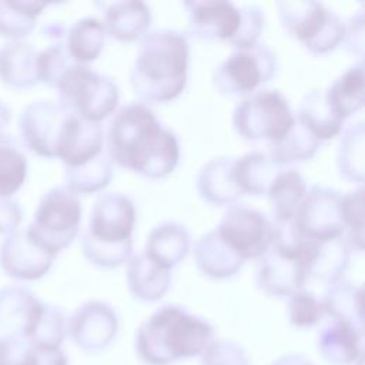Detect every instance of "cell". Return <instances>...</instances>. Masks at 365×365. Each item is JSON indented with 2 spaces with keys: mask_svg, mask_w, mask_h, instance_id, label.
Here are the masks:
<instances>
[{
  "mask_svg": "<svg viewBox=\"0 0 365 365\" xmlns=\"http://www.w3.org/2000/svg\"><path fill=\"white\" fill-rule=\"evenodd\" d=\"M107 151L113 163L147 178L167 177L180 160L177 135L145 104L134 101L113 114Z\"/></svg>",
  "mask_w": 365,
  "mask_h": 365,
  "instance_id": "1",
  "label": "cell"
},
{
  "mask_svg": "<svg viewBox=\"0 0 365 365\" xmlns=\"http://www.w3.org/2000/svg\"><path fill=\"white\" fill-rule=\"evenodd\" d=\"M190 47L187 37L171 29L145 33L138 44L130 83L140 100L167 103L187 84Z\"/></svg>",
  "mask_w": 365,
  "mask_h": 365,
  "instance_id": "2",
  "label": "cell"
},
{
  "mask_svg": "<svg viewBox=\"0 0 365 365\" xmlns=\"http://www.w3.org/2000/svg\"><path fill=\"white\" fill-rule=\"evenodd\" d=\"M215 341L214 328L178 305H164L137 329L135 351L148 365H170L202 355Z\"/></svg>",
  "mask_w": 365,
  "mask_h": 365,
  "instance_id": "3",
  "label": "cell"
},
{
  "mask_svg": "<svg viewBox=\"0 0 365 365\" xmlns=\"http://www.w3.org/2000/svg\"><path fill=\"white\" fill-rule=\"evenodd\" d=\"M135 208L121 192H104L90 211L81 235L84 257L101 268H117L128 261L133 251Z\"/></svg>",
  "mask_w": 365,
  "mask_h": 365,
  "instance_id": "4",
  "label": "cell"
},
{
  "mask_svg": "<svg viewBox=\"0 0 365 365\" xmlns=\"http://www.w3.org/2000/svg\"><path fill=\"white\" fill-rule=\"evenodd\" d=\"M56 90L57 101L68 111L94 123L108 117L120 100L118 86L111 77L78 63L63 74Z\"/></svg>",
  "mask_w": 365,
  "mask_h": 365,
  "instance_id": "5",
  "label": "cell"
},
{
  "mask_svg": "<svg viewBox=\"0 0 365 365\" xmlns=\"http://www.w3.org/2000/svg\"><path fill=\"white\" fill-rule=\"evenodd\" d=\"M278 14L284 30L309 53L325 54L344 40L345 23L321 1H279Z\"/></svg>",
  "mask_w": 365,
  "mask_h": 365,
  "instance_id": "6",
  "label": "cell"
},
{
  "mask_svg": "<svg viewBox=\"0 0 365 365\" xmlns=\"http://www.w3.org/2000/svg\"><path fill=\"white\" fill-rule=\"evenodd\" d=\"M80 221L78 197L64 185H56L41 195L26 230L40 245L57 255L77 237Z\"/></svg>",
  "mask_w": 365,
  "mask_h": 365,
  "instance_id": "7",
  "label": "cell"
},
{
  "mask_svg": "<svg viewBox=\"0 0 365 365\" xmlns=\"http://www.w3.org/2000/svg\"><path fill=\"white\" fill-rule=\"evenodd\" d=\"M295 115L288 100L275 90H259L244 97L232 114L235 131L245 140L279 141L292 127Z\"/></svg>",
  "mask_w": 365,
  "mask_h": 365,
  "instance_id": "8",
  "label": "cell"
},
{
  "mask_svg": "<svg viewBox=\"0 0 365 365\" xmlns=\"http://www.w3.org/2000/svg\"><path fill=\"white\" fill-rule=\"evenodd\" d=\"M277 70L275 53L268 46L257 43L251 48L235 50L222 60L214 70L212 84L222 96L247 97L259 84L269 81Z\"/></svg>",
  "mask_w": 365,
  "mask_h": 365,
  "instance_id": "9",
  "label": "cell"
},
{
  "mask_svg": "<svg viewBox=\"0 0 365 365\" xmlns=\"http://www.w3.org/2000/svg\"><path fill=\"white\" fill-rule=\"evenodd\" d=\"M314 242L308 241L299 250H287L269 244L257 264V285L259 289L272 297H289L304 289Z\"/></svg>",
  "mask_w": 365,
  "mask_h": 365,
  "instance_id": "10",
  "label": "cell"
},
{
  "mask_svg": "<svg viewBox=\"0 0 365 365\" xmlns=\"http://www.w3.org/2000/svg\"><path fill=\"white\" fill-rule=\"evenodd\" d=\"M215 230L244 261L259 258L268 250L272 238L271 220L247 204L228 205Z\"/></svg>",
  "mask_w": 365,
  "mask_h": 365,
  "instance_id": "11",
  "label": "cell"
},
{
  "mask_svg": "<svg viewBox=\"0 0 365 365\" xmlns=\"http://www.w3.org/2000/svg\"><path fill=\"white\" fill-rule=\"evenodd\" d=\"M68 111L60 101L36 100L27 104L19 117V133L23 144L36 155L57 158Z\"/></svg>",
  "mask_w": 365,
  "mask_h": 365,
  "instance_id": "12",
  "label": "cell"
},
{
  "mask_svg": "<svg viewBox=\"0 0 365 365\" xmlns=\"http://www.w3.org/2000/svg\"><path fill=\"white\" fill-rule=\"evenodd\" d=\"M292 224L307 241H327L344 235L341 194L334 188L314 185L299 202Z\"/></svg>",
  "mask_w": 365,
  "mask_h": 365,
  "instance_id": "13",
  "label": "cell"
},
{
  "mask_svg": "<svg viewBox=\"0 0 365 365\" xmlns=\"http://www.w3.org/2000/svg\"><path fill=\"white\" fill-rule=\"evenodd\" d=\"M57 255L40 245L26 228L4 237L0 244V268L17 281H37L51 268Z\"/></svg>",
  "mask_w": 365,
  "mask_h": 365,
  "instance_id": "14",
  "label": "cell"
},
{
  "mask_svg": "<svg viewBox=\"0 0 365 365\" xmlns=\"http://www.w3.org/2000/svg\"><path fill=\"white\" fill-rule=\"evenodd\" d=\"M117 329V314L103 301H87L66 319V335L87 352L104 349L114 339Z\"/></svg>",
  "mask_w": 365,
  "mask_h": 365,
  "instance_id": "15",
  "label": "cell"
},
{
  "mask_svg": "<svg viewBox=\"0 0 365 365\" xmlns=\"http://www.w3.org/2000/svg\"><path fill=\"white\" fill-rule=\"evenodd\" d=\"M46 302L29 288L9 284L0 288V336L29 341L44 312Z\"/></svg>",
  "mask_w": 365,
  "mask_h": 365,
  "instance_id": "16",
  "label": "cell"
},
{
  "mask_svg": "<svg viewBox=\"0 0 365 365\" xmlns=\"http://www.w3.org/2000/svg\"><path fill=\"white\" fill-rule=\"evenodd\" d=\"M188 33L204 41H230L240 26V7L225 0L184 1Z\"/></svg>",
  "mask_w": 365,
  "mask_h": 365,
  "instance_id": "17",
  "label": "cell"
},
{
  "mask_svg": "<svg viewBox=\"0 0 365 365\" xmlns=\"http://www.w3.org/2000/svg\"><path fill=\"white\" fill-rule=\"evenodd\" d=\"M104 130L100 123L70 114L57 150L64 167H77L97 157L103 151Z\"/></svg>",
  "mask_w": 365,
  "mask_h": 365,
  "instance_id": "18",
  "label": "cell"
},
{
  "mask_svg": "<svg viewBox=\"0 0 365 365\" xmlns=\"http://www.w3.org/2000/svg\"><path fill=\"white\" fill-rule=\"evenodd\" d=\"M235 157L220 155L207 161L197 174V190L201 198L211 205H231L242 191L234 178Z\"/></svg>",
  "mask_w": 365,
  "mask_h": 365,
  "instance_id": "19",
  "label": "cell"
},
{
  "mask_svg": "<svg viewBox=\"0 0 365 365\" xmlns=\"http://www.w3.org/2000/svg\"><path fill=\"white\" fill-rule=\"evenodd\" d=\"M104 14L106 33L118 41H134L141 38L150 24L151 11L144 1H113L97 3Z\"/></svg>",
  "mask_w": 365,
  "mask_h": 365,
  "instance_id": "20",
  "label": "cell"
},
{
  "mask_svg": "<svg viewBox=\"0 0 365 365\" xmlns=\"http://www.w3.org/2000/svg\"><path fill=\"white\" fill-rule=\"evenodd\" d=\"M351 250L352 247L344 235L314 242L308 261L307 282L317 281L329 287L342 279L351 261Z\"/></svg>",
  "mask_w": 365,
  "mask_h": 365,
  "instance_id": "21",
  "label": "cell"
},
{
  "mask_svg": "<svg viewBox=\"0 0 365 365\" xmlns=\"http://www.w3.org/2000/svg\"><path fill=\"white\" fill-rule=\"evenodd\" d=\"M38 51L26 41H7L0 47V81L13 90H27L40 83Z\"/></svg>",
  "mask_w": 365,
  "mask_h": 365,
  "instance_id": "22",
  "label": "cell"
},
{
  "mask_svg": "<svg viewBox=\"0 0 365 365\" xmlns=\"http://www.w3.org/2000/svg\"><path fill=\"white\" fill-rule=\"evenodd\" d=\"M191 237L185 225L167 221L157 225L147 237L144 254L164 269H171L188 254Z\"/></svg>",
  "mask_w": 365,
  "mask_h": 365,
  "instance_id": "23",
  "label": "cell"
},
{
  "mask_svg": "<svg viewBox=\"0 0 365 365\" xmlns=\"http://www.w3.org/2000/svg\"><path fill=\"white\" fill-rule=\"evenodd\" d=\"M194 259L197 268L214 279L234 277L244 264V259L225 244L217 230L198 238L194 245Z\"/></svg>",
  "mask_w": 365,
  "mask_h": 365,
  "instance_id": "24",
  "label": "cell"
},
{
  "mask_svg": "<svg viewBox=\"0 0 365 365\" xmlns=\"http://www.w3.org/2000/svg\"><path fill=\"white\" fill-rule=\"evenodd\" d=\"M318 351L336 365H348L362 358V329L331 319L318 332Z\"/></svg>",
  "mask_w": 365,
  "mask_h": 365,
  "instance_id": "25",
  "label": "cell"
},
{
  "mask_svg": "<svg viewBox=\"0 0 365 365\" xmlns=\"http://www.w3.org/2000/svg\"><path fill=\"white\" fill-rule=\"evenodd\" d=\"M125 277L131 295L144 302H154L163 298L171 284V272L161 268L144 252L128 258Z\"/></svg>",
  "mask_w": 365,
  "mask_h": 365,
  "instance_id": "26",
  "label": "cell"
},
{
  "mask_svg": "<svg viewBox=\"0 0 365 365\" xmlns=\"http://www.w3.org/2000/svg\"><path fill=\"white\" fill-rule=\"evenodd\" d=\"M282 171V165L275 163L269 154L251 151L234 161V178L242 194L267 195L274 180Z\"/></svg>",
  "mask_w": 365,
  "mask_h": 365,
  "instance_id": "27",
  "label": "cell"
},
{
  "mask_svg": "<svg viewBox=\"0 0 365 365\" xmlns=\"http://www.w3.org/2000/svg\"><path fill=\"white\" fill-rule=\"evenodd\" d=\"M364 61L358 60L324 91L325 103L335 115L345 120L364 107Z\"/></svg>",
  "mask_w": 365,
  "mask_h": 365,
  "instance_id": "28",
  "label": "cell"
},
{
  "mask_svg": "<svg viewBox=\"0 0 365 365\" xmlns=\"http://www.w3.org/2000/svg\"><path fill=\"white\" fill-rule=\"evenodd\" d=\"M364 289L355 284L339 279L328 287L324 298L321 299L324 312L331 319L348 322L359 329L364 324Z\"/></svg>",
  "mask_w": 365,
  "mask_h": 365,
  "instance_id": "29",
  "label": "cell"
},
{
  "mask_svg": "<svg viewBox=\"0 0 365 365\" xmlns=\"http://www.w3.org/2000/svg\"><path fill=\"white\" fill-rule=\"evenodd\" d=\"M295 118L321 143L339 134L344 124L325 103L322 90H311L302 97Z\"/></svg>",
  "mask_w": 365,
  "mask_h": 365,
  "instance_id": "30",
  "label": "cell"
},
{
  "mask_svg": "<svg viewBox=\"0 0 365 365\" xmlns=\"http://www.w3.org/2000/svg\"><path fill=\"white\" fill-rule=\"evenodd\" d=\"M64 37V46L71 60L78 64H86L100 56L106 38V29L101 20L84 17L73 23Z\"/></svg>",
  "mask_w": 365,
  "mask_h": 365,
  "instance_id": "31",
  "label": "cell"
},
{
  "mask_svg": "<svg viewBox=\"0 0 365 365\" xmlns=\"http://www.w3.org/2000/svg\"><path fill=\"white\" fill-rule=\"evenodd\" d=\"M307 192V184L302 175L295 170H282L274 180L267 197L269 198L272 221H292L295 211Z\"/></svg>",
  "mask_w": 365,
  "mask_h": 365,
  "instance_id": "32",
  "label": "cell"
},
{
  "mask_svg": "<svg viewBox=\"0 0 365 365\" xmlns=\"http://www.w3.org/2000/svg\"><path fill=\"white\" fill-rule=\"evenodd\" d=\"M113 178V164L107 154H98L77 167H64V187L77 197L94 194L108 185Z\"/></svg>",
  "mask_w": 365,
  "mask_h": 365,
  "instance_id": "33",
  "label": "cell"
},
{
  "mask_svg": "<svg viewBox=\"0 0 365 365\" xmlns=\"http://www.w3.org/2000/svg\"><path fill=\"white\" fill-rule=\"evenodd\" d=\"M48 4L44 1H0V37L23 41L36 27V20Z\"/></svg>",
  "mask_w": 365,
  "mask_h": 365,
  "instance_id": "34",
  "label": "cell"
},
{
  "mask_svg": "<svg viewBox=\"0 0 365 365\" xmlns=\"http://www.w3.org/2000/svg\"><path fill=\"white\" fill-rule=\"evenodd\" d=\"M364 150H365V127L364 121H358L345 128L336 150V167L339 174L351 181L362 185L364 182Z\"/></svg>",
  "mask_w": 365,
  "mask_h": 365,
  "instance_id": "35",
  "label": "cell"
},
{
  "mask_svg": "<svg viewBox=\"0 0 365 365\" xmlns=\"http://www.w3.org/2000/svg\"><path fill=\"white\" fill-rule=\"evenodd\" d=\"M319 147L321 141L295 118L289 131L279 141L269 144V157L284 167L312 158Z\"/></svg>",
  "mask_w": 365,
  "mask_h": 365,
  "instance_id": "36",
  "label": "cell"
},
{
  "mask_svg": "<svg viewBox=\"0 0 365 365\" xmlns=\"http://www.w3.org/2000/svg\"><path fill=\"white\" fill-rule=\"evenodd\" d=\"M27 178V158L14 144L0 143V197L13 198Z\"/></svg>",
  "mask_w": 365,
  "mask_h": 365,
  "instance_id": "37",
  "label": "cell"
},
{
  "mask_svg": "<svg viewBox=\"0 0 365 365\" xmlns=\"http://www.w3.org/2000/svg\"><path fill=\"white\" fill-rule=\"evenodd\" d=\"M341 212L344 230L348 231L346 240L352 248H364V187L341 195Z\"/></svg>",
  "mask_w": 365,
  "mask_h": 365,
  "instance_id": "38",
  "label": "cell"
},
{
  "mask_svg": "<svg viewBox=\"0 0 365 365\" xmlns=\"http://www.w3.org/2000/svg\"><path fill=\"white\" fill-rule=\"evenodd\" d=\"M74 64L68 56L64 43H54L38 51L37 73L40 83L56 88L63 74Z\"/></svg>",
  "mask_w": 365,
  "mask_h": 365,
  "instance_id": "39",
  "label": "cell"
},
{
  "mask_svg": "<svg viewBox=\"0 0 365 365\" xmlns=\"http://www.w3.org/2000/svg\"><path fill=\"white\" fill-rule=\"evenodd\" d=\"M288 319L297 328H311L325 315L322 302L309 291L301 289L289 295Z\"/></svg>",
  "mask_w": 365,
  "mask_h": 365,
  "instance_id": "40",
  "label": "cell"
},
{
  "mask_svg": "<svg viewBox=\"0 0 365 365\" xmlns=\"http://www.w3.org/2000/svg\"><path fill=\"white\" fill-rule=\"evenodd\" d=\"M66 319L64 312L58 307L46 302L41 319L29 342L40 346L60 348L66 336Z\"/></svg>",
  "mask_w": 365,
  "mask_h": 365,
  "instance_id": "41",
  "label": "cell"
},
{
  "mask_svg": "<svg viewBox=\"0 0 365 365\" xmlns=\"http://www.w3.org/2000/svg\"><path fill=\"white\" fill-rule=\"evenodd\" d=\"M240 13L241 21L238 30L228 44L235 50H245L258 43L264 29V10L257 4H244L240 6Z\"/></svg>",
  "mask_w": 365,
  "mask_h": 365,
  "instance_id": "42",
  "label": "cell"
},
{
  "mask_svg": "<svg viewBox=\"0 0 365 365\" xmlns=\"http://www.w3.org/2000/svg\"><path fill=\"white\" fill-rule=\"evenodd\" d=\"M0 365H37V351L26 339L0 336Z\"/></svg>",
  "mask_w": 365,
  "mask_h": 365,
  "instance_id": "43",
  "label": "cell"
},
{
  "mask_svg": "<svg viewBox=\"0 0 365 365\" xmlns=\"http://www.w3.org/2000/svg\"><path fill=\"white\" fill-rule=\"evenodd\" d=\"M201 356V365H248L245 351L234 341H214Z\"/></svg>",
  "mask_w": 365,
  "mask_h": 365,
  "instance_id": "44",
  "label": "cell"
},
{
  "mask_svg": "<svg viewBox=\"0 0 365 365\" xmlns=\"http://www.w3.org/2000/svg\"><path fill=\"white\" fill-rule=\"evenodd\" d=\"M364 10L359 9L348 23H345L344 40L342 44L346 51L355 54L362 60L364 56V40H365V27H364Z\"/></svg>",
  "mask_w": 365,
  "mask_h": 365,
  "instance_id": "45",
  "label": "cell"
},
{
  "mask_svg": "<svg viewBox=\"0 0 365 365\" xmlns=\"http://www.w3.org/2000/svg\"><path fill=\"white\" fill-rule=\"evenodd\" d=\"M24 211L14 198L0 197V235H9L20 228Z\"/></svg>",
  "mask_w": 365,
  "mask_h": 365,
  "instance_id": "46",
  "label": "cell"
},
{
  "mask_svg": "<svg viewBox=\"0 0 365 365\" xmlns=\"http://www.w3.org/2000/svg\"><path fill=\"white\" fill-rule=\"evenodd\" d=\"M10 121H11V111L7 107V104H4L0 100V143L7 141V133L10 128Z\"/></svg>",
  "mask_w": 365,
  "mask_h": 365,
  "instance_id": "47",
  "label": "cell"
},
{
  "mask_svg": "<svg viewBox=\"0 0 365 365\" xmlns=\"http://www.w3.org/2000/svg\"><path fill=\"white\" fill-rule=\"evenodd\" d=\"M66 26L61 24V23H48V24H44L43 29H41V33L46 36V37H53V38H61L66 36Z\"/></svg>",
  "mask_w": 365,
  "mask_h": 365,
  "instance_id": "48",
  "label": "cell"
},
{
  "mask_svg": "<svg viewBox=\"0 0 365 365\" xmlns=\"http://www.w3.org/2000/svg\"><path fill=\"white\" fill-rule=\"evenodd\" d=\"M271 365H312V364L302 355L289 354V355H284V356L278 358Z\"/></svg>",
  "mask_w": 365,
  "mask_h": 365,
  "instance_id": "49",
  "label": "cell"
}]
</instances>
